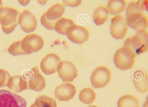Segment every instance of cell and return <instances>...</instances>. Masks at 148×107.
Segmentation results:
<instances>
[{"instance_id":"obj_1","label":"cell","mask_w":148,"mask_h":107,"mask_svg":"<svg viewBox=\"0 0 148 107\" xmlns=\"http://www.w3.org/2000/svg\"><path fill=\"white\" fill-rule=\"evenodd\" d=\"M16 9L5 6L0 9V22L3 31L6 34L13 31L18 24L20 14Z\"/></svg>"},{"instance_id":"obj_2","label":"cell","mask_w":148,"mask_h":107,"mask_svg":"<svg viewBox=\"0 0 148 107\" xmlns=\"http://www.w3.org/2000/svg\"><path fill=\"white\" fill-rule=\"evenodd\" d=\"M136 56L132 48L123 46L116 52L114 57V62L118 68L122 70H127L133 66Z\"/></svg>"},{"instance_id":"obj_3","label":"cell","mask_w":148,"mask_h":107,"mask_svg":"<svg viewBox=\"0 0 148 107\" xmlns=\"http://www.w3.org/2000/svg\"><path fill=\"white\" fill-rule=\"evenodd\" d=\"M148 33L146 29L137 31L133 37L128 38L123 46L132 48L136 55L146 52L148 50Z\"/></svg>"},{"instance_id":"obj_4","label":"cell","mask_w":148,"mask_h":107,"mask_svg":"<svg viewBox=\"0 0 148 107\" xmlns=\"http://www.w3.org/2000/svg\"><path fill=\"white\" fill-rule=\"evenodd\" d=\"M23 77L27 80H29L27 81L29 89L40 91L46 86L45 79L37 66L32 68L31 70L24 73Z\"/></svg>"},{"instance_id":"obj_5","label":"cell","mask_w":148,"mask_h":107,"mask_svg":"<svg viewBox=\"0 0 148 107\" xmlns=\"http://www.w3.org/2000/svg\"><path fill=\"white\" fill-rule=\"evenodd\" d=\"M21 41V47L24 54L28 55L37 51L43 47L44 44L42 37L34 33L27 35Z\"/></svg>"},{"instance_id":"obj_6","label":"cell","mask_w":148,"mask_h":107,"mask_svg":"<svg viewBox=\"0 0 148 107\" xmlns=\"http://www.w3.org/2000/svg\"><path fill=\"white\" fill-rule=\"evenodd\" d=\"M26 100L9 90H0V107H26Z\"/></svg>"},{"instance_id":"obj_7","label":"cell","mask_w":148,"mask_h":107,"mask_svg":"<svg viewBox=\"0 0 148 107\" xmlns=\"http://www.w3.org/2000/svg\"><path fill=\"white\" fill-rule=\"evenodd\" d=\"M111 77V72L108 68L99 66L94 70L90 77L92 85L95 88L103 87L110 82Z\"/></svg>"},{"instance_id":"obj_8","label":"cell","mask_w":148,"mask_h":107,"mask_svg":"<svg viewBox=\"0 0 148 107\" xmlns=\"http://www.w3.org/2000/svg\"><path fill=\"white\" fill-rule=\"evenodd\" d=\"M110 33L117 39H123L127 34L128 29L126 19L121 15H117L111 19Z\"/></svg>"},{"instance_id":"obj_9","label":"cell","mask_w":148,"mask_h":107,"mask_svg":"<svg viewBox=\"0 0 148 107\" xmlns=\"http://www.w3.org/2000/svg\"><path fill=\"white\" fill-rule=\"evenodd\" d=\"M65 35L73 43L80 44L87 40L90 34L88 30L86 27L75 24L67 29Z\"/></svg>"},{"instance_id":"obj_10","label":"cell","mask_w":148,"mask_h":107,"mask_svg":"<svg viewBox=\"0 0 148 107\" xmlns=\"http://www.w3.org/2000/svg\"><path fill=\"white\" fill-rule=\"evenodd\" d=\"M59 77L63 82H72L78 76V70L71 62L61 61L58 67Z\"/></svg>"},{"instance_id":"obj_11","label":"cell","mask_w":148,"mask_h":107,"mask_svg":"<svg viewBox=\"0 0 148 107\" xmlns=\"http://www.w3.org/2000/svg\"><path fill=\"white\" fill-rule=\"evenodd\" d=\"M60 57L54 53L47 54L42 60L40 67L42 71L47 75L56 73L61 62Z\"/></svg>"},{"instance_id":"obj_12","label":"cell","mask_w":148,"mask_h":107,"mask_svg":"<svg viewBox=\"0 0 148 107\" xmlns=\"http://www.w3.org/2000/svg\"><path fill=\"white\" fill-rule=\"evenodd\" d=\"M18 23L21 29L27 33L34 31L36 28L37 25L36 17L27 9H24L20 14Z\"/></svg>"},{"instance_id":"obj_13","label":"cell","mask_w":148,"mask_h":107,"mask_svg":"<svg viewBox=\"0 0 148 107\" xmlns=\"http://www.w3.org/2000/svg\"><path fill=\"white\" fill-rule=\"evenodd\" d=\"M76 92L75 86L69 83H63L56 88L55 98L60 101H68L73 98Z\"/></svg>"},{"instance_id":"obj_14","label":"cell","mask_w":148,"mask_h":107,"mask_svg":"<svg viewBox=\"0 0 148 107\" xmlns=\"http://www.w3.org/2000/svg\"><path fill=\"white\" fill-rule=\"evenodd\" d=\"M128 26L137 31L146 29L148 26L147 17L143 13H134L126 18Z\"/></svg>"},{"instance_id":"obj_15","label":"cell","mask_w":148,"mask_h":107,"mask_svg":"<svg viewBox=\"0 0 148 107\" xmlns=\"http://www.w3.org/2000/svg\"><path fill=\"white\" fill-rule=\"evenodd\" d=\"M148 78L147 73L143 69H138L134 73V83L135 87L140 92L145 93L148 91Z\"/></svg>"},{"instance_id":"obj_16","label":"cell","mask_w":148,"mask_h":107,"mask_svg":"<svg viewBox=\"0 0 148 107\" xmlns=\"http://www.w3.org/2000/svg\"><path fill=\"white\" fill-rule=\"evenodd\" d=\"M7 86L15 93L29 89L28 81L20 75L11 77Z\"/></svg>"},{"instance_id":"obj_17","label":"cell","mask_w":148,"mask_h":107,"mask_svg":"<svg viewBox=\"0 0 148 107\" xmlns=\"http://www.w3.org/2000/svg\"><path fill=\"white\" fill-rule=\"evenodd\" d=\"M66 7L63 4L57 2L50 7L46 12L47 19L55 20L60 18L63 14Z\"/></svg>"},{"instance_id":"obj_18","label":"cell","mask_w":148,"mask_h":107,"mask_svg":"<svg viewBox=\"0 0 148 107\" xmlns=\"http://www.w3.org/2000/svg\"><path fill=\"white\" fill-rule=\"evenodd\" d=\"M109 13L107 7L103 5L97 7L95 10L93 20L97 25L103 24L108 19Z\"/></svg>"},{"instance_id":"obj_19","label":"cell","mask_w":148,"mask_h":107,"mask_svg":"<svg viewBox=\"0 0 148 107\" xmlns=\"http://www.w3.org/2000/svg\"><path fill=\"white\" fill-rule=\"evenodd\" d=\"M127 2L125 0H110L106 7L109 13L118 15L125 8Z\"/></svg>"},{"instance_id":"obj_20","label":"cell","mask_w":148,"mask_h":107,"mask_svg":"<svg viewBox=\"0 0 148 107\" xmlns=\"http://www.w3.org/2000/svg\"><path fill=\"white\" fill-rule=\"evenodd\" d=\"M117 105L118 107H140V103L135 96L126 95L119 99Z\"/></svg>"},{"instance_id":"obj_21","label":"cell","mask_w":148,"mask_h":107,"mask_svg":"<svg viewBox=\"0 0 148 107\" xmlns=\"http://www.w3.org/2000/svg\"><path fill=\"white\" fill-rule=\"evenodd\" d=\"M75 24L72 19L62 17L56 21L54 30L58 33L65 35L67 29Z\"/></svg>"},{"instance_id":"obj_22","label":"cell","mask_w":148,"mask_h":107,"mask_svg":"<svg viewBox=\"0 0 148 107\" xmlns=\"http://www.w3.org/2000/svg\"><path fill=\"white\" fill-rule=\"evenodd\" d=\"M96 98V93L91 88H84L81 91L79 95L80 100L86 104H90L92 103Z\"/></svg>"},{"instance_id":"obj_23","label":"cell","mask_w":148,"mask_h":107,"mask_svg":"<svg viewBox=\"0 0 148 107\" xmlns=\"http://www.w3.org/2000/svg\"><path fill=\"white\" fill-rule=\"evenodd\" d=\"M36 107H57L55 100L47 95H42L38 97L34 102Z\"/></svg>"},{"instance_id":"obj_24","label":"cell","mask_w":148,"mask_h":107,"mask_svg":"<svg viewBox=\"0 0 148 107\" xmlns=\"http://www.w3.org/2000/svg\"><path fill=\"white\" fill-rule=\"evenodd\" d=\"M144 10L142 8L139 1H132L129 3L126 9V16L127 17L130 15L137 12L143 13Z\"/></svg>"},{"instance_id":"obj_25","label":"cell","mask_w":148,"mask_h":107,"mask_svg":"<svg viewBox=\"0 0 148 107\" xmlns=\"http://www.w3.org/2000/svg\"><path fill=\"white\" fill-rule=\"evenodd\" d=\"M21 41H18L13 42L8 48L9 53L14 56L24 55L21 47Z\"/></svg>"},{"instance_id":"obj_26","label":"cell","mask_w":148,"mask_h":107,"mask_svg":"<svg viewBox=\"0 0 148 107\" xmlns=\"http://www.w3.org/2000/svg\"><path fill=\"white\" fill-rule=\"evenodd\" d=\"M11 77L6 70L0 69V87L7 86Z\"/></svg>"},{"instance_id":"obj_27","label":"cell","mask_w":148,"mask_h":107,"mask_svg":"<svg viewBox=\"0 0 148 107\" xmlns=\"http://www.w3.org/2000/svg\"><path fill=\"white\" fill-rule=\"evenodd\" d=\"M41 24L46 28L49 30H54L55 23L56 20H51L47 19L46 12H45L40 18Z\"/></svg>"},{"instance_id":"obj_28","label":"cell","mask_w":148,"mask_h":107,"mask_svg":"<svg viewBox=\"0 0 148 107\" xmlns=\"http://www.w3.org/2000/svg\"><path fill=\"white\" fill-rule=\"evenodd\" d=\"M81 0H63L64 4L69 6L74 7L78 6L81 3Z\"/></svg>"},{"instance_id":"obj_29","label":"cell","mask_w":148,"mask_h":107,"mask_svg":"<svg viewBox=\"0 0 148 107\" xmlns=\"http://www.w3.org/2000/svg\"><path fill=\"white\" fill-rule=\"evenodd\" d=\"M140 4L143 9L144 10H147L148 0H139Z\"/></svg>"},{"instance_id":"obj_30","label":"cell","mask_w":148,"mask_h":107,"mask_svg":"<svg viewBox=\"0 0 148 107\" xmlns=\"http://www.w3.org/2000/svg\"><path fill=\"white\" fill-rule=\"evenodd\" d=\"M3 7V3L1 0H0V9Z\"/></svg>"},{"instance_id":"obj_31","label":"cell","mask_w":148,"mask_h":107,"mask_svg":"<svg viewBox=\"0 0 148 107\" xmlns=\"http://www.w3.org/2000/svg\"><path fill=\"white\" fill-rule=\"evenodd\" d=\"M143 107H147V101L144 103Z\"/></svg>"},{"instance_id":"obj_32","label":"cell","mask_w":148,"mask_h":107,"mask_svg":"<svg viewBox=\"0 0 148 107\" xmlns=\"http://www.w3.org/2000/svg\"><path fill=\"white\" fill-rule=\"evenodd\" d=\"M29 107H36L34 103L33 104Z\"/></svg>"},{"instance_id":"obj_33","label":"cell","mask_w":148,"mask_h":107,"mask_svg":"<svg viewBox=\"0 0 148 107\" xmlns=\"http://www.w3.org/2000/svg\"><path fill=\"white\" fill-rule=\"evenodd\" d=\"M88 107H98V106L95 105H90Z\"/></svg>"}]
</instances>
